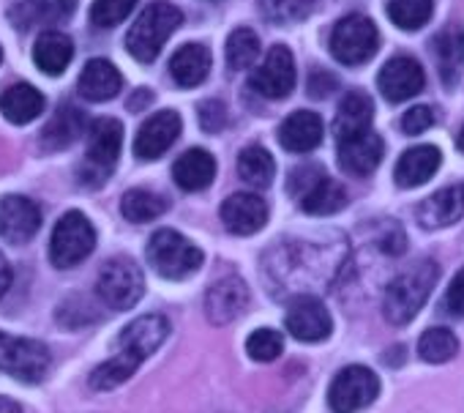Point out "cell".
Segmentation results:
<instances>
[{"label":"cell","instance_id":"obj_1","mask_svg":"<svg viewBox=\"0 0 464 413\" xmlns=\"http://www.w3.org/2000/svg\"><path fill=\"white\" fill-rule=\"evenodd\" d=\"M169 334V320L164 315H142L131 320L118 337V353L91 372V388L107 391L126 383L137 367L153 356Z\"/></svg>","mask_w":464,"mask_h":413},{"label":"cell","instance_id":"obj_2","mask_svg":"<svg viewBox=\"0 0 464 413\" xmlns=\"http://www.w3.org/2000/svg\"><path fill=\"white\" fill-rule=\"evenodd\" d=\"M440 280V266L434 261H420L401 271L385 290L382 315L391 326H407L429 301L434 285Z\"/></svg>","mask_w":464,"mask_h":413},{"label":"cell","instance_id":"obj_3","mask_svg":"<svg viewBox=\"0 0 464 413\" xmlns=\"http://www.w3.org/2000/svg\"><path fill=\"white\" fill-rule=\"evenodd\" d=\"M183 15L172 4H150L129 28L126 50L140 64H153L167 44V39L180 28Z\"/></svg>","mask_w":464,"mask_h":413},{"label":"cell","instance_id":"obj_4","mask_svg":"<svg viewBox=\"0 0 464 413\" xmlns=\"http://www.w3.org/2000/svg\"><path fill=\"white\" fill-rule=\"evenodd\" d=\"M145 258L150 263V269L164 277V280H186L194 271L202 269V250L197 244H191L186 236H180L178 231H156L148 241Z\"/></svg>","mask_w":464,"mask_h":413},{"label":"cell","instance_id":"obj_5","mask_svg":"<svg viewBox=\"0 0 464 413\" xmlns=\"http://www.w3.org/2000/svg\"><path fill=\"white\" fill-rule=\"evenodd\" d=\"M123 148V126L115 118H99L88 129V151L80 167V181L85 186H102L118 164Z\"/></svg>","mask_w":464,"mask_h":413},{"label":"cell","instance_id":"obj_6","mask_svg":"<svg viewBox=\"0 0 464 413\" xmlns=\"http://www.w3.org/2000/svg\"><path fill=\"white\" fill-rule=\"evenodd\" d=\"M93 247L96 228L91 225V220L82 211H66L53 231L50 261L55 269H74L93 252Z\"/></svg>","mask_w":464,"mask_h":413},{"label":"cell","instance_id":"obj_7","mask_svg":"<svg viewBox=\"0 0 464 413\" xmlns=\"http://www.w3.org/2000/svg\"><path fill=\"white\" fill-rule=\"evenodd\" d=\"M53 356L44 342L0 331V372H6L23 383H39L44 380Z\"/></svg>","mask_w":464,"mask_h":413},{"label":"cell","instance_id":"obj_8","mask_svg":"<svg viewBox=\"0 0 464 413\" xmlns=\"http://www.w3.org/2000/svg\"><path fill=\"white\" fill-rule=\"evenodd\" d=\"M99 299L110 310H131L145 296V277L142 269L131 258H112L102 266L96 282Z\"/></svg>","mask_w":464,"mask_h":413},{"label":"cell","instance_id":"obj_9","mask_svg":"<svg viewBox=\"0 0 464 413\" xmlns=\"http://www.w3.org/2000/svg\"><path fill=\"white\" fill-rule=\"evenodd\" d=\"M380 47V34L374 23L363 15L342 17L331 31V55L344 66L366 64Z\"/></svg>","mask_w":464,"mask_h":413},{"label":"cell","instance_id":"obj_10","mask_svg":"<svg viewBox=\"0 0 464 413\" xmlns=\"http://www.w3.org/2000/svg\"><path fill=\"white\" fill-rule=\"evenodd\" d=\"M380 394V378L363 367V364H353L336 372V378L331 380L328 388V405L334 413H358L363 408H369Z\"/></svg>","mask_w":464,"mask_h":413},{"label":"cell","instance_id":"obj_11","mask_svg":"<svg viewBox=\"0 0 464 413\" xmlns=\"http://www.w3.org/2000/svg\"><path fill=\"white\" fill-rule=\"evenodd\" d=\"M285 326L301 342H323L334 331L331 312L317 296H295L287 307Z\"/></svg>","mask_w":464,"mask_h":413},{"label":"cell","instance_id":"obj_12","mask_svg":"<svg viewBox=\"0 0 464 413\" xmlns=\"http://www.w3.org/2000/svg\"><path fill=\"white\" fill-rule=\"evenodd\" d=\"M252 88L266 99H287L295 88V58L285 44L271 47L263 66L252 74Z\"/></svg>","mask_w":464,"mask_h":413},{"label":"cell","instance_id":"obj_13","mask_svg":"<svg viewBox=\"0 0 464 413\" xmlns=\"http://www.w3.org/2000/svg\"><path fill=\"white\" fill-rule=\"evenodd\" d=\"M42 228V209L23 197V194H6L0 200V239L9 244H25L31 241Z\"/></svg>","mask_w":464,"mask_h":413},{"label":"cell","instance_id":"obj_14","mask_svg":"<svg viewBox=\"0 0 464 413\" xmlns=\"http://www.w3.org/2000/svg\"><path fill=\"white\" fill-rule=\"evenodd\" d=\"M221 222L232 236H255L268 222V205L255 192H236L221 202Z\"/></svg>","mask_w":464,"mask_h":413},{"label":"cell","instance_id":"obj_15","mask_svg":"<svg viewBox=\"0 0 464 413\" xmlns=\"http://www.w3.org/2000/svg\"><path fill=\"white\" fill-rule=\"evenodd\" d=\"M180 126L183 123L175 110H161V113L150 115L134 137V153L145 162L164 156L172 148V143L180 137Z\"/></svg>","mask_w":464,"mask_h":413},{"label":"cell","instance_id":"obj_16","mask_svg":"<svg viewBox=\"0 0 464 413\" xmlns=\"http://www.w3.org/2000/svg\"><path fill=\"white\" fill-rule=\"evenodd\" d=\"M423 83H426L423 69H420L418 61L410 58V55H396V58H391V61L382 66L380 77H377V88H380V93H382L388 102H407V99H412L415 93L423 91Z\"/></svg>","mask_w":464,"mask_h":413},{"label":"cell","instance_id":"obj_17","mask_svg":"<svg viewBox=\"0 0 464 413\" xmlns=\"http://www.w3.org/2000/svg\"><path fill=\"white\" fill-rule=\"evenodd\" d=\"M249 285L241 277H224L218 282L210 285L208 296H205V312L208 320L221 326L236 320L246 307H249Z\"/></svg>","mask_w":464,"mask_h":413},{"label":"cell","instance_id":"obj_18","mask_svg":"<svg viewBox=\"0 0 464 413\" xmlns=\"http://www.w3.org/2000/svg\"><path fill=\"white\" fill-rule=\"evenodd\" d=\"M431 55L437 64V74L448 91H453L461 80L464 69V28L450 23L431 39Z\"/></svg>","mask_w":464,"mask_h":413},{"label":"cell","instance_id":"obj_19","mask_svg":"<svg viewBox=\"0 0 464 413\" xmlns=\"http://www.w3.org/2000/svg\"><path fill=\"white\" fill-rule=\"evenodd\" d=\"M382 153H385L382 137L369 129L358 137L339 143V167L350 175L366 178L377 170V164L382 162Z\"/></svg>","mask_w":464,"mask_h":413},{"label":"cell","instance_id":"obj_20","mask_svg":"<svg viewBox=\"0 0 464 413\" xmlns=\"http://www.w3.org/2000/svg\"><path fill=\"white\" fill-rule=\"evenodd\" d=\"M77 9V0H20L9 9V20L20 31L66 23Z\"/></svg>","mask_w":464,"mask_h":413},{"label":"cell","instance_id":"obj_21","mask_svg":"<svg viewBox=\"0 0 464 413\" xmlns=\"http://www.w3.org/2000/svg\"><path fill=\"white\" fill-rule=\"evenodd\" d=\"M464 214V186H445L418 205V222L426 231L450 228Z\"/></svg>","mask_w":464,"mask_h":413},{"label":"cell","instance_id":"obj_22","mask_svg":"<svg viewBox=\"0 0 464 413\" xmlns=\"http://www.w3.org/2000/svg\"><path fill=\"white\" fill-rule=\"evenodd\" d=\"M323 134H325L323 118L317 113H309V110L293 113L279 126V143L290 153H309V151H314L323 143Z\"/></svg>","mask_w":464,"mask_h":413},{"label":"cell","instance_id":"obj_23","mask_svg":"<svg viewBox=\"0 0 464 413\" xmlns=\"http://www.w3.org/2000/svg\"><path fill=\"white\" fill-rule=\"evenodd\" d=\"M442 162V153L440 148L434 145H415V148H407L399 162H396V170H393V178L401 189H415L420 183H426L437 167Z\"/></svg>","mask_w":464,"mask_h":413},{"label":"cell","instance_id":"obj_24","mask_svg":"<svg viewBox=\"0 0 464 413\" xmlns=\"http://www.w3.org/2000/svg\"><path fill=\"white\" fill-rule=\"evenodd\" d=\"M77 88H80V96L88 99V102H110L112 96L121 93L123 77L110 61L93 58V61L85 64V69H82V74L77 80Z\"/></svg>","mask_w":464,"mask_h":413},{"label":"cell","instance_id":"obj_25","mask_svg":"<svg viewBox=\"0 0 464 413\" xmlns=\"http://www.w3.org/2000/svg\"><path fill=\"white\" fill-rule=\"evenodd\" d=\"M44 96L31 83H14L0 93V113L14 126H25L44 113Z\"/></svg>","mask_w":464,"mask_h":413},{"label":"cell","instance_id":"obj_26","mask_svg":"<svg viewBox=\"0 0 464 413\" xmlns=\"http://www.w3.org/2000/svg\"><path fill=\"white\" fill-rule=\"evenodd\" d=\"M372 115H374V104L372 99L363 93V91H350L342 104H339V113H336V121H334V134L336 140H350V137H358L363 132L372 129Z\"/></svg>","mask_w":464,"mask_h":413},{"label":"cell","instance_id":"obj_27","mask_svg":"<svg viewBox=\"0 0 464 413\" xmlns=\"http://www.w3.org/2000/svg\"><path fill=\"white\" fill-rule=\"evenodd\" d=\"M216 175V159L205 148H191L172 164V178L183 192H199L210 186Z\"/></svg>","mask_w":464,"mask_h":413},{"label":"cell","instance_id":"obj_28","mask_svg":"<svg viewBox=\"0 0 464 413\" xmlns=\"http://www.w3.org/2000/svg\"><path fill=\"white\" fill-rule=\"evenodd\" d=\"M210 72V50L205 44H183L172 61H169V74L180 88H197Z\"/></svg>","mask_w":464,"mask_h":413},{"label":"cell","instance_id":"obj_29","mask_svg":"<svg viewBox=\"0 0 464 413\" xmlns=\"http://www.w3.org/2000/svg\"><path fill=\"white\" fill-rule=\"evenodd\" d=\"M74 58V44L66 34L61 31H44L39 39H36V47H34V61L36 66L50 74V77H58L66 72V66L72 64Z\"/></svg>","mask_w":464,"mask_h":413},{"label":"cell","instance_id":"obj_30","mask_svg":"<svg viewBox=\"0 0 464 413\" xmlns=\"http://www.w3.org/2000/svg\"><path fill=\"white\" fill-rule=\"evenodd\" d=\"M85 132V115L74 104H63L50 123L42 132V148L44 151H63L69 148L80 134Z\"/></svg>","mask_w":464,"mask_h":413},{"label":"cell","instance_id":"obj_31","mask_svg":"<svg viewBox=\"0 0 464 413\" xmlns=\"http://www.w3.org/2000/svg\"><path fill=\"white\" fill-rule=\"evenodd\" d=\"M169 209V200L156 194V192H148V189H129L121 200V211L129 222L134 225H145V222H153L159 220L164 211Z\"/></svg>","mask_w":464,"mask_h":413},{"label":"cell","instance_id":"obj_32","mask_svg":"<svg viewBox=\"0 0 464 413\" xmlns=\"http://www.w3.org/2000/svg\"><path fill=\"white\" fill-rule=\"evenodd\" d=\"M238 175H241L249 186H255V189L271 186V181H274V175H276V162H274L271 151L263 148V145H249V148H244L241 156H238Z\"/></svg>","mask_w":464,"mask_h":413},{"label":"cell","instance_id":"obj_33","mask_svg":"<svg viewBox=\"0 0 464 413\" xmlns=\"http://www.w3.org/2000/svg\"><path fill=\"white\" fill-rule=\"evenodd\" d=\"M347 205V189L339 183V181H331V178H323L304 200H301V209L306 214H314V217H331L336 211H342Z\"/></svg>","mask_w":464,"mask_h":413},{"label":"cell","instance_id":"obj_34","mask_svg":"<svg viewBox=\"0 0 464 413\" xmlns=\"http://www.w3.org/2000/svg\"><path fill=\"white\" fill-rule=\"evenodd\" d=\"M459 353V339L450 329H426L418 339V356L429 364H445Z\"/></svg>","mask_w":464,"mask_h":413},{"label":"cell","instance_id":"obj_35","mask_svg":"<svg viewBox=\"0 0 464 413\" xmlns=\"http://www.w3.org/2000/svg\"><path fill=\"white\" fill-rule=\"evenodd\" d=\"M227 66L232 72H241V69H249L257 55H260V39L252 28H236L229 36H227Z\"/></svg>","mask_w":464,"mask_h":413},{"label":"cell","instance_id":"obj_36","mask_svg":"<svg viewBox=\"0 0 464 413\" xmlns=\"http://www.w3.org/2000/svg\"><path fill=\"white\" fill-rule=\"evenodd\" d=\"M434 0H388V17L401 31H418L431 20Z\"/></svg>","mask_w":464,"mask_h":413},{"label":"cell","instance_id":"obj_37","mask_svg":"<svg viewBox=\"0 0 464 413\" xmlns=\"http://www.w3.org/2000/svg\"><path fill=\"white\" fill-rule=\"evenodd\" d=\"M260 9L274 25H290L306 20L317 9V0H260Z\"/></svg>","mask_w":464,"mask_h":413},{"label":"cell","instance_id":"obj_38","mask_svg":"<svg viewBox=\"0 0 464 413\" xmlns=\"http://www.w3.org/2000/svg\"><path fill=\"white\" fill-rule=\"evenodd\" d=\"M282 350H285V337L276 329H257L246 339V353L255 361H274L282 356Z\"/></svg>","mask_w":464,"mask_h":413},{"label":"cell","instance_id":"obj_39","mask_svg":"<svg viewBox=\"0 0 464 413\" xmlns=\"http://www.w3.org/2000/svg\"><path fill=\"white\" fill-rule=\"evenodd\" d=\"M134 6L137 0H96L91 6V23L96 28H115L131 15Z\"/></svg>","mask_w":464,"mask_h":413},{"label":"cell","instance_id":"obj_40","mask_svg":"<svg viewBox=\"0 0 464 413\" xmlns=\"http://www.w3.org/2000/svg\"><path fill=\"white\" fill-rule=\"evenodd\" d=\"M325 178V170L320 167V164H301V167H295L293 172H290V178H287V189H290V194H295L298 200H304L320 181Z\"/></svg>","mask_w":464,"mask_h":413},{"label":"cell","instance_id":"obj_41","mask_svg":"<svg viewBox=\"0 0 464 413\" xmlns=\"http://www.w3.org/2000/svg\"><path fill=\"white\" fill-rule=\"evenodd\" d=\"M197 118H199V126L208 134H216V132H221L227 126V107L218 99H208V102L199 104Z\"/></svg>","mask_w":464,"mask_h":413},{"label":"cell","instance_id":"obj_42","mask_svg":"<svg viewBox=\"0 0 464 413\" xmlns=\"http://www.w3.org/2000/svg\"><path fill=\"white\" fill-rule=\"evenodd\" d=\"M434 126V110L426 107V104H418V107H410L401 118V132L415 137V134H423L426 129Z\"/></svg>","mask_w":464,"mask_h":413},{"label":"cell","instance_id":"obj_43","mask_svg":"<svg viewBox=\"0 0 464 413\" xmlns=\"http://www.w3.org/2000/svg\"><path fill=\"white\" fill-rule=\"evenodd\" d=\"M445 310L453 315V318H464V269L456 271V277L450 280L448 285V293H445Z\"/></svg>","mask_w":464,"mask_h":413},{"label":"cell","instance_id":"obj_44","mask_svg":"<svg viewBox=\"0 0 464 413\" xmlns=\"http://www.w3.org/2000/svg\"><path fill=\"white\" fill-rule=\"evenodd\" d=\"M306 91H309L312 99H325V96H331L336 91V77L328 74V72H312Z\"/></svg>","mask_w":464,"mask_h":413},{"label":"cell","instance_id":"obj_45","mask_svg":"<svg viewBox=\"0 0 464 413\" xmlns=\"http://www.w3.org/2000/svg\"><path fill=\"white\" fill-rule=\"evenodd\" d=\"M9 288H12V266H9V261L4 258V252H0V299L6 296Z\"/></svg>","mask_w":464,"mask_h":413},{"label":"cell","instance_id":"obj_46","mask_svg":"<svg viewBox=\"0 0 464 413\" xmlns=\"http://www.w3.org/2000/svg\"><path fill=\"white\" fill-rule=\"evenodd\" d=\"M150 91H145V88H140L131 99H129V110L131 113H140V110H145V104H150Z\"/></svg>","mask_w":464,"mask_h":413},{"label":"cell","instance_id":"obj_47","mask_svg":"<svg viewBox=\"0 0 464 413\" xmlns=\"http://www.w3.org/2000/svg\"><path fill=\"white\" fill-rule=\"evenodd\" d=\"M0 413H23V408L9 397H0Z\"/></svg>","mask_w":464,"mask_h":413},{"label":"cell","instance_id":"obj_48","mask_svg":"<svg viewBox=\"0 0 464 413\" xmlns=\"http://www.w3.org/2000/svg\"><path fill=\"white\" fill-rule=\"evenodd\" d=\"M456 145H459V151L464 153V126H461V132H459V140H456Z\"/></svg>","mask_w":464,"mask_h":413},{"label":"cell","instance_id":"obj_49","mask_svg":"<svg viewBox=\"0 0 464 413\" xmlns=\"http://www.w3.org/2000/svg\"><path fill=\"white\" fill-rule=\"evenodd\" d=\"M0 61H4V50H0Z\"/></svg>","mask_w":464,"mask_h":413}]
</instances>
